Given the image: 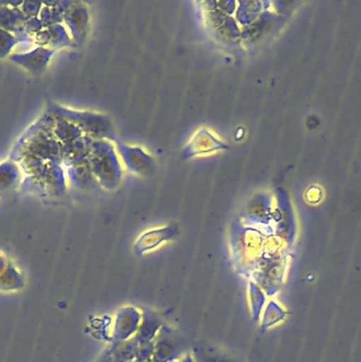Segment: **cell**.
Listing matches in <instances>:
<instances>
[{
    "mask_svg": "<svg viewBox=\"0 0 361 362\" xmlns=\"http://www.w3.org/2000/svg\"><path fill=\"white\" fill-rule=\"evenodd\" d=\"M15 42H16V40L12 35L0 29V58L8 54L10 48L14 45Z\"/></svg>",
    "mask_w": 361,
    "mask_h": 362,
    "instance_id": "3957f363",
    "label": "cell"
},
{
    "mask_svg": "<svg viewBox=\"0 0 361 362\" xmlns=\"http://www.w3.org/2000/svg\"><path fill=\"white\" fill-rule=\"evenodd\" d=\"M49 57H50V54H48L47 50L42 49V48H38L33 52H30V54H25V56H14L11 59L13 61L21 63V64L25 65L27 69L33 71V73H42Z\"/></svg>",
    "mask_w": 361,
    "mask_h": 362,
    "instance_id": "6da1fadb",
    "label": "cell"
},
{
    "mask_svg": "<svg viewBox=\"0 0 361 362\" xmlns=\"http://www.w3.org/2000/svg\"><path fill=\"white\" fill-rule=\"evenodd\" d=\"M27 22L25 14L19 11L18 9H8V8H1L0 9V27L8 29V30L17 31L19 29L25 28V24Z\"/></svg>",
    "mask_w": 361,
    "mask_h": 362,
    "instance_id": "7a4b0ae2",
    "label": "cell"
}]
</instances>
